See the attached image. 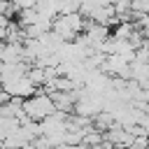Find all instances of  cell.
Listing matches in <instances>:
<instances>
[{"instance_id":"obj_1","label":"cell","mask_w":149,"mask_h":149,"mask_svg":"<svg viewBox=\"0 0 149 149\" xmlns=\"http://www.w3.org/2000/svg\"><path fill=\"white\" fill-rule=\"evenodd\" d=\"M84 23H86V19H84L79 12H72V14H58V16L51 21V33L58 35L63 42H72V40L84 30Z\"/></svg>"},{"instance_id":"obj_2","label":"cell","mask_w":149,"mask_h":149,"mask_svg":"<svg viewBox=\"0 0 149 149\" xmlns=\"http://www.w3.org/2000/svg\"><path fill=\"white\" fill-rule=\"evenodd\" d=\"M21 107H23V116L30 119V121H42V119H47L56 112L49 93H33L30 98H26L21 102Z\"/></svg>"},{"instance_id":"obj_3","label":"cell","mask_w":149,"mask_h":149,"mask_svg":"<svg viewBox=\"0 0 149 149\" xmlns=\"http://www.w3.org/2000/svg\"><path fill=\"white\" fill-rule=\"evenodd\" d=\"M0 88L7 93V98H16V100H26V98H30L33 93H35V86H33V81L23 74V77H16V79H12V81H5V84H0Z\"/></svg>"},{"instance_id":"obj_4","label":"cell","mask_w":149,"mask_h":149,"mask_svg":"<svg viewBox=\"0 0 149 149\" xmlns=\"http://www.w3.org/2000/svg\"><path fill=\"white\" fill-rule=\"evenodd\" d=\"M23 61V47L21 42H0V63H19Z\"/></svg>"},{"instance_id":"obj_5","label":"cell","mask_w":149,"mask_h":149,"mask_svg":"<svg viewBox=\"0 0 149 149\" xmlns=\"http://www.w3.org/2000/svg\"><path fill=\"white\" fill-rule=\"evenodd\" d=\"M149 0H130V14H147Z\"/></svg>"},{"instance_id":"obj_6","label":"cell","mask_w":149,"mask_h":149,"mask_svg":"<svg viewBox=\"0 0 149 149\" xmlns=\"http://www.w3.org/2000/svg\"><path fill=\"white\" fill-rule=\"evenodd\" d=\"M12 5H14L16 12L19 9H30V7H35V0H12Z\"/></svg>"}]
</instances>
